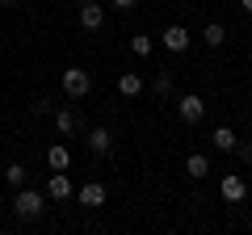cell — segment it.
Masks as SVG:
<instances>
[{
  "label": "cell",
  "instance_id": "obj_1",
  "mask_svg": "<svg viewBox=\"0 0 252 235\" xmlns=\"http://www.w3.org/2000/svg\"><path fill=\"white\" fill-rule=\"evenodd\" d=\"M42 210H46V193L26 189V185H21V189H17V198H13V214H17V218H38Z\"/></svg>",
  "mask_w": 252,
  "mask_h": 235
},
{
  "label": "cell",
  "instance_id": "obj_2",
  "mask_svg": "<svg viewBox=\"0 0 252 235\" xmlns=\"http://www.w3.org/2000/svg\"><path fill=\"white\" fill-rule=\"evenodd\" d=\"M59 84H63V92H67L72 101H80V97L93 92V72H84V67H67V72L59 76Z\"/></svg>",
  "mask_w": 252,
  "mask_h": 235
},
{
  "label": "cell",
  "instance_id": "obj_3",
  "mask_svg": "<svg viewBox=\"0 0 252 235\" xmlns=\"http://www.w3.org/2000/svg\"><path fill=\"white\" fill-rule=\"evenodd\" d=\"M177 118H181V122H189V126H198L202 118H206V101H202L198 92H185V97H177Z\"/></svg>",
  "mask_w": 252,
  "mask_h": 235
},
{
  "label": "cell",
  "instance_id": "obj_4",
  "mask_svg": "<svg viewBox=\"0 0 252 235\" xmlns=\"http://www.w3.org/2000/svg\"><path fill=\"white\" fill-rule=\"evenodd\" d=\"M219 193H223V202H227V206H235V202H244V198H248V181H244L240 172H227L223 181H219Z\"/></svg>",
  "mask_w": 252,
  "mask_h": 235
},
{
  "label": "cell",
  "instance_id": "obj_5",
  "mask_svg": "<svg viewBox=\"0 0 252 235\" xmlns=\"http://www.w3.org/2000/svg\"><path fill=\"white\" fill-rule=\"evenodd\" d=\"M189 38H193V34H189L185 26H168L160 34V46H164V51H172V55H185L189 51Z\"/></svg>",
  "mask_w": 252,
  "mask_h": 235
},
{
  "label": "cell",
  "instance_id": "obj_6",
  "mask_svg": "<svg viewBox=\"0 0 252 235\" xmlns=\"http://www.w3.org/2000/svg\"><path fill=\"white\" fill-rule=\"evenodd\" d=\"M51 118H55V130H59V139H67V135H76V130H80V114H76L72 105H59Z\"/></svg>",
  "mask_w": 252,
  "mask_h": 235
},
{
  "label": "cell",
  "instance_id": "obj_7",
  "mask_svg": "<svg viewBox=\"0 0 252 235\" xmlns=\"http://www.w3.org/2000/svg\"><path fill=\"white\" fill-rule=\"evenodd\" d=\"M105 185L101 181H89V185H80V189H76V202H80V206H89V210H97V206H105Z\"/></svg>",
  "mask_w": 252,
  "mask_h": 235
},
{
  "label": "cell",
  "instance_id": "obj_8",
  "mask_svg": "<svg viewBox=\"0 0 252 235\" xmlns=\"http://www.w3.org/2000/svg\"><path fill=\"white\" fill-rule=\"evenodd\" d=\"M46 198H55V202L76 198V185L67 181V172H51V181H46Z\"/></svg>",
  "mask_w": 252,
  "mask_h": 235
},
{
  "label": "cell",
  "instance_id": "obj_9",
  "mask_svg": "<svg viewBox=\"0 0 252 235\" xmlns=\"http://www.w3.org/2000/svg\"><path fill=\"white\" fill-rule=\"evenodd\" d=\"M80 26L84 29H101V26H105V4H101V0L80 4Z\"/></svg>",
  "mask_w": 252,
  "mask_h": 235
},
{
  "label": "cell",
  "instance_id": "obj_10",
  "mask_svg": "<svg viewBox=\"0 0 252 235\" xmlns=\"http://www.w3.org/2000/svg\"><path fill=\"white\" fill-rule=\"evenodd\" d=\"M84 143H89V151H93V155H105L109 147H114V130H109V126H93Z\"/></svg>",
  "mask_w": 252,
  "mask_h": 235
},
{
  "label": "cell",
  "instance_id": "obj_11",
  "mask_svg": "<svg viewBox=\"0 0 252 235\" xmlns=\"http://www.w3.org/2000/svg\"><path fill=\"white\" fill-rule=\"evenodd\" d=\"M185 172L193 176V181L210 176V155H206V151H189V160H185Z\"/></svg>",
  "mask_w": 252,
  "mask_h": 235
},
{
  "label": "cell",
  "instance_id": "obj_12",
  "mask_svg": "<svg viewBox=\"0 0 252 235\" xmlns=\"http://www.w3.org/2000/svg\"><path fill=\"white\" fill-rule=\"evenodd\" d=\"M46 164H51V172H67V168H72V151H67V143H55L51 151H46Z\"/></svg>",
  "mask_w": 252,
  "mask_h": 235
},
{
  "label": "cell",
  "instance_id": "obj_13",
  "mask_svg": "<svg viewBox=\"0 0 252 235\" xmlns=\"http://www.w3.org/2000/svg\"><path fill=\"white\" fill-rule=\"evenodd\" d=\"M235 143H240V139H235L231 126H215L210 130V147H215V151H235Z\"/></svg>",
  "mask_w": 252,
  "mask_h": 235
},
{
  "label": "cell",
  "instance_id": "obj_14",
  "mask_svg": "<svg viewBox=\"0 0 252 235\" xmlns=\"http://www.w3.org/2000/svg\"><path fill=\"white\" fill-rule=\"evenodd\" d=\"M143 88H147V84H143L139 72H122V76H118V92H122V97H139Z\"/></svg>",
  "mask_w": 252,
  "mask_h": 235
},
{
  "label": "cell",
  "instance_id": "obj_15",
  "mask_svg": "<svg viewBox=\"0 0 252 235\" xmlns=\"http://www.w3.org/2000/svg\"><path fill=\"white\" fill-rule=\"evenodd\" d=\"M202 42H206L210 51H219V46L227 42V29L219 26V21H206V29H202Z\"/></svg>",
  "mask_w": 252,
  "mask_h": 235
},
{
  "label": "cell",
  "instance_id": "obj_16",
  "mask_svg": "<svg viewBox=\"0 0 252 235\" xmlns=\"http://www.w3.org/2000/svg\"><path fill=\"white\" fill-rule=\"evenodd\" d=\"M152 92H156V97H172V72H156Z\"/></svg>",
  "mask_w": 252,
  "mask_h": 235
},
{
  "label": "cell",
  "instance_id": "obj_17",
  "mask_svg": "<svg viewBox=\"0 0 252 235\" xmlns=\"http://www.w3.org/2000/svg\"><path fill=\"white\" fill-rule=\"evenodd\" d=\"M130 51H135L139 59H147V55L156 51V42H152V38H147V34H135V38H130Z\"/></svg>",
  "mask_w": 252,
  "mask_h": 235
},
{
  "label": "cell",
  "instance_id": "obj_18",
  "mask_svg": "<svg viewBox=\"0 0 252 235\" xmlns=\"http://www.w3.org/2000/svg\"><path fill=\"white\" fill-rule=\"evenodd\" d=\"M4 185L21 189V185H26V168H21V164H9V168H4Z\"/></svg>",
  "mask_w": 252,
  "mask_h": 235
},
{
  "label": "cell",
  "instance_id": "obj_19",
  "mask_svg": "<svg viewBox=\"0 0 252 235\" xmlns=\"http://www.w3.org/2000/svg\"><path fill=\"white\" fill-rule=\"evenodd\" d=\"M235 155H240L244 164H252V135H248V143H235Z\"/></svg>",
  "mask_w": 252,
  "mask_h": 235
},
{
  "label": "cell",
  "instance_id": "obj_20",
  "mask_svg": "<svg viewBox=\"0 0 252 235\" xmlns=\"http://www.w3.org/2000/svg\"><path fill=\"white\" fill-rule=\"evenodd\" d=\"M109 4H114V9H122V13H130V9L139 4V0H109Z\"/></svg>",
  "mask_w": 252,
  "mask_h": 235
},
{
  "label": "cell",
  "instance_id": "obj_21",
  "mask_svg": "<svg viewBox=\"0 0 252 235\" xmlns=\"http://www.w3.org/2000/svg\"><path fill=\"white\" fill-rule=\"evenodd\" d=\"M240 9H244V13H248V17H252V0H240Z\"/></svg>",
  "mask_w": 252,
  "mask_h": 235
},
{
  "label": "cell",
  "instance_id": "obj_22",
  "mask_svg": "<svg viewBox=\"0 0 252 235\" xmlns=\"http://www.w3.org/2000/svg\"><path fill=\"white\" fill-rule=\"evenodd\" d=\"M0 4H17V0H0Z\"/></svg>",
  "mask_w": 252,
  "mask_h": 235
},
{
  "label": "cell",
  "instance_id": "obj_23",
  "mask_svg": "<svg viewBox=\"0 0 252 235\" xmlns=\"http://www.w3.org/2000/svg\"><path fill=\"white\" fill-rule=\"evenodd\" d=\"M248 59H252V46H248Z\"/></svg>",
  "mask_w": 252,
  "mask_h": 235
},
{
  "label": "cell",
  "instance_id": "obj_24",
  "mask_svg": "<svg viewBox=\"0 0 252 235\" xmlns=\"http://www.w3.org/2000/svg\"><path fill=\"white\" fill-rule=\"evenodd\" d=\"M0 231H4V223H0Z\"/></svg>",
  "mask_w": 252,
  "mask_h": 235
},
{
  "label": "cell",
  "instance_id": "obj_25",
  "mask_svg": "<svg viewBox=\"0 0 252 235\" xmlns=\"http://www.w3.org/2000/svg\"><path fill=\"white\" fill-rule=\"evenodd\" d=\"M80 4H89V0H80Z\"/></svg>",
  "mask_w": 252,
  "mask_h": 235
},
{
  "label": "cell",
  "instance_id": "obj_26",
  "mask_svg": "<svg viewBox=\"0 0 252 235\" xmlns=\"http://www.w3.org/2000/svg\"><path fill=\"white\" fill-rule=\"evenodd\" d=\"M248 135H252V126H248Z\"/></svg>",
  "mask_w": 252,
  "mask_h": 235
}]
</instances>
